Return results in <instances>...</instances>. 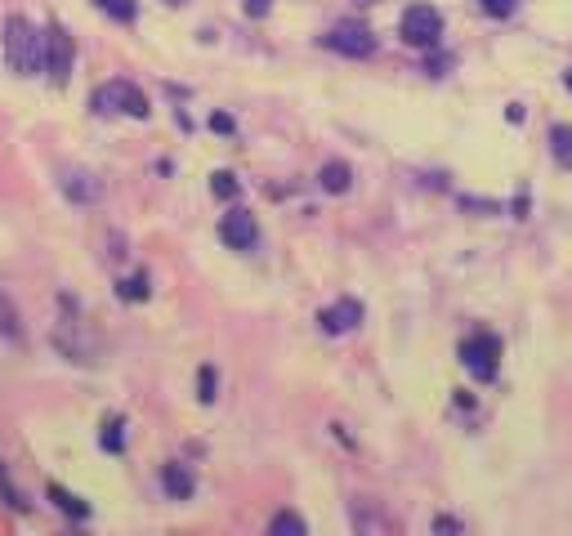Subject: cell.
<instances>
[{
  "label": "cell",
  "instance_id": "2e32d148",
  "mask_svg": "<svg viewBox=\"0 0 572 536\" xmlns=\"http://www.w3.org/2000/svg\"><path fill=\"white\" fill-rule=\"evenodd\" d=\"M94 9H103L112 23H135L139 18V0H94Z\"/></svg>",
  "mask_w": 572,
  "mask_h": 536
},
{
  "label": "cell",
  "instance_id": "484cf974",
  "mask_svg": "<svg viewBox=\"0 0 572 536\" xmlns=\"http://www.w3.org/2000/svg\"><path fill=\"white\" fill-rule=\"evenodd\" d=\"M564 90L572 94V67H568V72H564Z\"/></svg>",
  "mask_w": 572,
  "mask_h": 536
},
{
  "label": "cell",
  "instance_id": "7c38bea8",
  "mask_svg": "<svg viewBox=\"0 0 572 536\" xmlns=\"http://www.w3.org/2000/svg\"><path fill=\"white\" fill-rule=\"evenodd\" d=\"M23 318H18V304L9 300L5 291H0V340H9V344H23Z\"/></svg>",
  "mask_w": 572,
  "mask_h": 536
},
{
  "label": "cell",
  "instance_id": "7402d4cb",
  "mask_svg": "<svg viewBox=\"0 0 572 536\" xmlns=\"http://www.w3.org/2000/svg\"><path fill=\"white\" fill-rule=\"evenodd\" d=\"M483 9H488L492 18H510L514 14V5H519V0H479Z\"/></svg>",
  "mask_w": 572,
  "mask_h": 536
},
{
  "label": "cell",
  "instance_id": "d6986e66",
  "mask_svg": "<svg viewBox=\"0 0 572 536\" xmlns=\"http://www.w3.org/2000/svg\"><path fill=\"white\" fill-rule=\"evenodd\" d=\"M211 193H215L219 201H233L237 193H242V184H237L233 170H215V175H211Z\"/></svg>",
  "mask_w": 572,
  "mask_h": 536
},
{
  "label": "cell",
  "instance_id": "e0dca14e",
  "mask_svg": "<svg viewBox=\"0 0 572 536\" xmlns=\"http://www.w3.org/2000/svg\"><path fill=\"white\" fill-rule=\"evenodd\" d=\"M550 152L564 170H572V126H555L550 130Z\"/></svg>",
  "mask_w": 572,
  "mask_h": 536
},
{
  "label": "cell",
  "instance_id": "44dd1931",
  "mask_svg": "<svg viewBox=\"0 0 572 536\" xmlns=\"http://www.w3.org/2000/svg\"><path fill=\"white\" fill-rule=\"evenodd\" d=\"M0 496H5V505H14V510H27V501L14 492V483H9V474H5V469H0Z\"/></svg>",
  "mask_w": 572,
  "mask_h": 536
},
{
  "label": "cell",
  "instance_id": "9c48e42d",
  "mask_svg": "<svg viewBox=\"0 0 572 536\" xmlns=\"http://www.w3.org/2000/svg\"><path fill=\"white\" fill-rule=\"evenodd\" d=\"M358 322H362V304L358 300H336V304H327V309L318 313V327L327 331V335H349V331H358Z\"/></svg>",
  "mask_w": 572,
  "mask_h": 536
},
{
  "label": "cell",
  "instance_id": "ac0fdd59",
  "mask_svg": "<svg viewBox=\"0 0 572 536\" xmlns=\"http://www.w3.org/2000/svg\"><path fill=\"white\" fill-rule=\"evenodd\" d=\"M269 532L273 536H304V532H309V523H304L300 514L282 510V514H273V519H269Z\"/></svg>",
  "mask_w": 572,
  "mask_h": 536
},
{
  "label": "cell",
  "instance_id": "9a60e30c",
  "mask_svg": "<svg viewBox=\"0 0 572 536\" xmlns=\"http://www.w3.org/2000/svg\"><path fill=\"white\" fill-rule=\"evenodd\" d=\"M117 295H121V300H130V304L148 300V295H152V286H148V273H143V268H139V273L121 277V282H117Z\"/></svg>",
  "mask_w": 572,
  "mask_h": 536
},
{
  "label": "cell",
  "instance_id": "4316f807",
  "mask_svg": "<svg viewBox=\"0 0 572 536\" xmlns=\"http://www.w3.org/2000/svg\"><path fill=\"white\" fill-rule=\"evenodd\" d=\"M354 5H376V0H354Z\"/></svg>",
  "mask_w": 572,
  "mask_h": 536
},
{
  "label": "cell",
  "instance_id": "603a6c76",
  "mask_svg": "<svg viewBox=\"0 0 572 536\" xmlns=\"http://www.w3.org/2000/svg\"><path fill=\"white\" fill-rule=\"evenodd\" d=\"M242 9L251 18H269V9H273V0H242Z\"/></svg>",
  "mask_w": 572,
  "mask_h": 536
},
{
  "label": "cell",
  "instance_id": "5bb4252c",
  "mask_svg": "<svg viewBox=\"0 0 572 536\" xmlns=\"http://www.w3.org/2000/svg\"><path fill=\"white\" fill-rule=\"evenodd\" d=\"M99 443H103V452H112V456L126 452V420H121V416H108V420H103Z\"/></svg>",
  "mask_w": 572,
  "mask_h": 536
},
{
  "label": "cell",
  "instance_id": "5b68a950",
  "mask_svg": "<svg viewBox=\"0 0 572 536\" xmlns=\"http://www.w3.org/2000/svg\"><path fill=\"white\" fill-rule=\"evenodd\" d=\"M322 45L345 54V59H371V54H376V32H371L367 23H358V18H345V23H336L322 36Z\"/></svg>",
  "mask_w": 572,
  "mask_h": 536
},
{
  "label": "cell",
  "instance_id": "8fae6325",
  "mask_svg": "<svg viewBox=\"0 0 572 536\" xmlns=\"http://www.w3.org/2000/svg\"><path fill=\"white\" fill-rule=\"evenodd\" d=\"M318 184H322V193H349V184H354V170L345 166V161H327V166L318 170Z\"/></svg>",
  "mask_w": 572,
  "mask_h": 536
},
{
  "label": "cell",
  "instance_id": "4fadbf2b",
  "mask_svg": "<svg viewBox=\"0 0 572 536\" xmlns=\"http://www.w3.org/2000/svg\"><path fill=\"white\" fill-rule=\"evenodd\" d=\"M50 501H54V505H59V510H63V514H72V519H76V523H85V519H90V505H85V501H81V496H72V492H68V487L50 483Z\"/></svg>",
  "mask_w": 572,
  "mask_h": 536
},
{
  "label": "cell",
  "instance_id": "8992f818",
  "mask_svg": "<svg viewBox=\"0 0 572 536\" xmlns=\"http://www.w3.org/2000/svg\"><path fill=\"white\" fill-rule=\"evenodd\" d=\"M72 67H76V41L68 36V27L54 23L50 32H45V76H50L54 85H68Z\"/></svg>",
  "mask_w": 572,
  "mask_h": 536
},
{
  "label": "cell",
  "instance_id": "6da1fadb",
  "mask_svg": "<svg viewBox=\"0 0 572 536\" xmlns=\"http://www.w3.org/2000/svg\"><path fill=\"white\" fill-rule=\"evenodd\" d=\"M5 63L18 76H36L45 72V32H36L32 18L14 14L5 23Z\"/></svg>",
  "mask_w": 572,
  "mask_h": 536
},
{
  "label": "cell",
  "instance_id": "ffe728a7",
  "mask_svg": "<svg viewBox=\"0 0 572 536\" xmlns=\"http://www.w3.org/2000/svg\"><path fill=\"white\" fill-rule=\"evenodd\" d=\"M197 398H202V402H215V367H202V371H197Z\"/></svg>",
  "mask_w": 572,
  "mask_h": 536
},
{
  "label": "cell",
  "instance_id": "cb8c5ba5",
  "mask_svg": "<svg viewBox=\"0 0 572 536\" xmlns=\"http://www.w3.org/2000/svg\"><path fill=\"white\" fill-rule=\"evenodd\" d=\"M211 130H215V134H233V117H228V112H215V117H211Z\"/></svg>",
  "mask_w": 572,
  "mask_h": 536
},
{
  "label": "cell",
  "instance_id": "277c9868",
  "mask_svg": "<svg viewBox=\"0 0 572 536\" xmlns=\"http://www.w3.org/2000/svg\"><path fill=\"white\" fill-rule=\"evenodd\" d=\"M461 367L470 371L474 380H497L501 371V340L492 331H479L461 344Z\"/></svg>",
  "mask_w": 572,
  "mask_h": 536
},
{
  "label": "cell",
  "instance_id": "3957f363",
  "mask_svg": "<svg viewBox=\"0 0 572 536\" xmlns=\"http://www.w3.org/2000/svg\"><path fill=\"white\" fill-rule=\"evenodd\" d=\"M398 36H403L412 50H438V41H443V14H438L434 5H425V0H416V5H407L403 18H398Z\"/></svg>",
  "mask_w": 572,
  "mask_h": 536
},
{
  "label": "cell",
  "instance_id": "83f0119b",
  "mask_svg": "<svg viewBox=\"0 0 572 536\" xmlns=\"http://www.w3.org/2000/svg\"><path fill=\"white\" fill-rule=\"evenodd\" d=\"M166 5H184V0H166Z\"/></svg>",
  "mask_w": 572,
  "mask_h": 536
},
{
  "label": "cell",
  "instance_id": "ba28073f",
  "mask_svg": "<svg viewBox=\"0 0 572 536\" xmlns=\"http://www.w3.org/2000/svg\"><path fill=\"white\" fill-rule=\"evenodd\" d=\"M59 188H63V197H68V201H76V206H94V201L103 197L99 175H90V170H81V166L63 170V175H59Z\"/></svg>",
  "mask_w": 572,
  "mask_h": 536
},
{
  "label": "cell",
  "instance_id": "7a4b0ae2",
  "mask_svg": "<svg viewBox=\"0 0 572 536\" xmlns=\"http://www.w3.org/2000/svg\"><path fill=\"white\" fill-rule=\"evenodd\" d=\"M90 108L99 112V117H117V112H126V117H135V121H148V94L139 90L135 81H103L99 90L90 94Z\"/></svg>",
  "mask_w": 572,
  "mask_h": 536
},
{
  "label": "cell",
  "instance_id": "52a82bcc",
  "mask_svg": "<svg viewBox=\"0 0 572 536\" xmlns=\"http://www.w3.org/2000/svg\"><path fill=\"white\" fill-rule=\"evenodd\" d=\"M219 242L228 246V251H251L255 242H260V224H255L251 210L233 206L224 219H219Z\"/></svg>",
  "mask_w": 572,
  "mask_h": 536
},
{
  "label": "cell",
  "instance_id": "d4e9b609",
  "mask_svg": "<svg viewBox=\"0 0 572 536\" xmlns=\"http://www.w3.org/2000/svg\"><path fill=\"white\" fill-rule=\"evenodd\" d=\"M434 532H461V523L447 519V514H443V519H434Z\"/></svg>",
  "mask_w": 572,
  "mask_h": 536
},
{
  "label": "cell",
  "instance_id": "30bf717a",
  "mask_svg": "<svg viewBox=\"0 0 572 536\" xmlns=\"http://www.w3.org/2000/svg\"><path fill=\"white\" fill-rule=\"evenodd\" d=\"M161 487H166L170 501H193L197 478H193V469H188V465L170 461V465H161Z\"/></svg>",
  "mask_w": 572,
  "mask_h": 536
}]
</instances>
